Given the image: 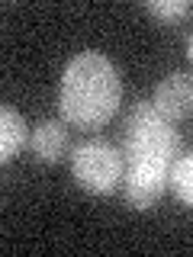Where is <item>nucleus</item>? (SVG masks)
<instances>
[{
    "label": "nucleus",
    "mask_w": 193,
    "mask_h": 257,
    "mask_svg": "<svg viewBox=\"0 0 193 257\" xmlns=\"http://www.w3.org/2000/svg\"><path fill=\"white\" fill-rule=\"evenodd\" d=\"M180 155V135L151 103H135L126 119L123 139V199L129 209H151L167 190L174 158Z\"/></svg>",
    "instance_id": "obj_1"
},
{
    "label": "nucleus",
    "mask_w": 193,
    "mask_h": 257,
    "mask_svg": "<svg viewBox=\"0 0 193 257\" xmlns=\"http://www.w3.org/2000/svg\"><path fill=\"white\" fill-rule=\"evenodd\" d=\"M123 100V80L107 55L80 52L64 64L58 87L61 119L74 128H100L107 125Z\"/></svg>",
    "instance_id": "obj_2"
},
{
    "label": "nucleus",
    "mask_w": 193,
    "mask_h": 257,
    "mask_svg": "<svg viewBox=\"0 0 193 257\" xmlns=\"http://www.w3.org/2000/svg\"><path fill=\"white\" fill-rule=\"evenodd\" d=\"M123 148L110 145L107 139L80 142L71 155V174H74L77 187L93 193V196H107L116 187H123Z\"/></svg>",
    "instance_id": "obj_3"
},
{
    "label": "nucleus",
    "mask_w": 193,
    "mask_h": 257,
    "mask_svg": "<svg viewBox=\"0 0 193 257\" xmlns=\"http://www.w3.org/2000/svg\"><path fill=\"white\" fill-rule=\"evenodd\" d=\"M151 106H155L164 119H171V122L190 119L193 116V74H187V71H174V74H167L155 87Z\"/></svg>",
    "instance_id": "obj_4"
},
{
    "label": "nucleus",
    "mask_w": 193,
    "mask_h": 257,
    "mask_svg": "<svg viewBox=\"0 0 193 257\" xmlns=\"http://www.w3.org/2000/svg\"><path fill=\"white\" fill-rule=\"evenodd\" d=\"M64 148H68V128H64V122H58V119H45V122L32 132V155L39 161H45V164L61 161Z\"/></svg>",
    "instance_id": "obj_5"
},
{
    "label": "nucleus",
    "mask_w": 193,
    "mask_h": 257,
    "mask_svg": "<svg viewBox=\"0 0 193 257\" xmlns=\"http://www.w3.org/2000/svg\"><path fill=\"white\" fill-rule=\"evenodd\" d=\"M29 139V128L13 106L0 109V161H13Z\"/></svg>",
    "instance_id": "obj_6"
},
{
    "label": "nucleus",
    "mask_w": 193,
    "mask_h": 257,
    "mask_svg": "<svg viewBox=\"0 0 193 257\" xmlns=\"http://www.w3.org/2000/svg\"><path fill=\"white\" fill-rule=\"evenodd\" d=\"M167 187H171V193L183 206L193 209V151L174 158L171 174H167Z\"/></svg>",
    "instance_id": "obj_7"
},
{
    "label": "nucleus",
    "mask_w": 193,
    "mask_h": 257,
    "mask_svg": "<svg viewBox=\"0 0 193 257\" xmlns=\"http://www.w3.org/2000/svg\"><path fill=\"white\" fill-rule=\"evenodd\" d=\"M145 10L151 16H158V20H180V16L190 13V4L187 0H151V4H145Z\"/></svg>",
    "instance_id": "obj_8"
},
{
    "label": "nucleus",
    "mask_w": 193,
    "mask_h": 257,
    "mask_svg": "<svg viewBox=\"0 0 193 257\" xmlns=\"http://www.w3.org/2000/svg\"><path fill=\"white\" fill-rule=\"evenodd\" d=\"M187 55H190V61H193V36H190V42H187Z\"/></svg>",
    "instance_id": "obj_9"
}]
</instances>
